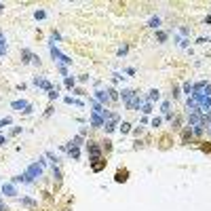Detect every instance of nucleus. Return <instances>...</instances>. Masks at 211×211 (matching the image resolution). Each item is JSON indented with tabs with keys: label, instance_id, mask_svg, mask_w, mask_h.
Listing matches in <instances>:
<instances>
[{
	"label": "nucleus",
	"instance_id": "obj_35",
	"mask_svg": "<svg viewBox=\"0 0 211 211\" xmlns=\"http://www.w3.org/2000/svg\"><path fill=\"white\" fill-rule=\"evenodd\" d=\"M161 123H163V121H161V118H158V116H156V118H152V121H150V125L154 127V129H156V127H161Z\"/></svg>",
	"mask_w": 211,
	"mask_h": 211
},
{
	"label": "nucleus",
	"instance_id": "obj_20",
	"mask_svg": "<svg viewBox=\"0 0 211 211\" xmlns=\"http://www.w3.org/2000/svg\"><path fill=\"white\" fill-rule=\"evenodd\" d=\"M63 84H66V89H74L76 78H74V76H66V78H63Z\"/></svg>",
	"mask_w": 211,
	"mask_h": 211
},
{
	"label": "nucleus",
	"instance_id": "obj_17",
	"mask_svg": "<svg viewBox=\"0 0 211 211\" xmlns=\"http://www.w3.org/2000/svg\"><path fill=\"white\" fill-rule=\"evenodd\" d=\"M127 177H129V171H127V169H123V171H116V177H114V179L121 184V182H127Z\"/></svg>",
	"mask_w": 211,
	"mask_h": 211
},
{
	"label": "nucleus",
	"instance_id": "obj_37",
	"mask_svg": "<svg viewBox=\"0 0 211 211\" xmlns=\"http://www.w3.org/2000/svg\"><path fill=\"white\" fill-rule=\"evenodd\" d=\"M127 51H129V46H121V49H118V55H121V57H123V55H127Z\"/></svg>",
	"mask_w": 211,
	"mask_h": 211
},
{
	"label": "nucleus",
	"instance_id": "obj_40",
	"mask_svg": "<svg viewBox=\"0 0 211 211\" xmlns=\"http://www.w3.org/2000/svg\"><path fill=\"white\" fill-rule=\"evenodd\" d=\"M78 80H80V83H87V80H89V74H80Z\"/></svg>",
	"mask_w": 211,
	"mask_h": 211
},
{
	"label": "nucleus",
	"instance_id": "obj_42",
	"mask_svg": "<svg viewBox=\"0 0 211 211\" xmlns=\"http://www.w3.org/2000/svg\"><path fill=\"white\" fill-rule=\"evenodd\" d=\"M2 11H4V4H2V2H0V13H2Z\"/></svg>",
	"mask_w": 211,
	"mask_h": 211
},
{
	"label": "nucleus",
	"instance_id": "obj_33",
	"mask_svg": "<svg viewBox=\"0 0 211 211\" xmlns=\"http://www.w3.org/2000/svg\"><path fill=\"white\" fill-rule=\"evenodd\" d=\"M179 32H182V36H184V38H186V36H190V28H188V26L179 28Z\"/></svg>",
	"mask_w": 211,
	"mask_h": 211
},
{
	"label": "nucleus",
	"instance_id": "obj_12",
	"mask_svg": "<svg viewBox=\"0 0 211 211\" xmlns=\"http://www.w3.org/2000/svg\"><path fill=\"white\" fill-rule=\"evenodd\" d=\"M21 61L23 63H34L36 61V55H32L30 49H21Z\"/></svg>",
	"mask_w": 211,
	"mask_h": 211
},
{
	"label": "nucleus",
	"instance_id": "obj_26",
	"mask_svg": "<svg viewBox=\"0 0 211 211\" xmlns=\"http://www.w3.org/2000/svg\"><path fill=\"white\" fill-rule=\"evenodd\" d=\"M161 112H163L165 116H167L169 112H171V104H169V101H163V106H161Z\"/></svg>",
	"mask_w": 211,
	"mask_h": 211
},
{
	"label": "nucleus",
	"instance_id": "obj_16",
	"mask_svg": "<svg viewBox=\"0 0 211 211\" xmlns=\"http://www.w3.org/2000/svg\"><path fill=\"white\" fill-rule=\"evenodd\" d=\"M19 203H21V205H26V207H36V205H38V203H36L34 199H30V196H21V199H19Z\"/></svg>",
	"mask_w": 211,
	"mask_h": 211
},
{
	"label": "nucleus",
	"instance_id": "obj_36",
	"mask_svg": "<svg viewBox=\"0 0 211 211\" xmlns=\"http://www.w3.org/2000/svg\"><path fill=\"white\" fill-rule=\"evenodd\" d=\"M57 70H59V74L68 76V68H66V66H61V63H59V66H57Z\"/></svg>",
	"mask_w": 211,
	"mask_h": 211
},
{
	"label": "nucleus",
	"instance_id": "obj_1",
	"mask_svg": "<svg viewBox=\"0 0 211 211\" xmlns=\"http://www.w3.org/2000/svg\"><path fill=\"white\" fill-rule=\"evenodd\" d=\"M49 51H51V57H53V61H55L57 66H59V63H61V66H66V68H68V66H72V59H70L68 55H63V53L53 44V42H49Z\"/></svg>",
	"mask_w": 211,
	"mask_h": 211
},
{
	"label": "nucleus",
	"instance_id": "obj_23",
	"mask_svg": "<svg viewBox=\"0 0 211 211\" xmlns=\"http://www.w3.org/2000/svg\"><path fill=\"white\" fill-rule=\"evenodd\" d=\"M167 38H169L167 32H163V30H156V40H158V42H165Z\"/></svg>",
	"mask_w": 211,
	"mask_h": 211
},
{
	"label": "nucleus",
	"instance_id": "obj_25",
	"mask_svg": "<svg viewBox=\"0 0 211 211\" xmlns=\"http://www.w3.org/2000/svg\"><path fill=\"white\" fill-rule=\"evenodd\" d=\"M101 161V158H99ZM106 167V161H101V163H97V161H93V171H101V169Z\"/></svg>",
	"mask_w": 211,
	"mask_h": 211
},
{
	"label": "nucleus",
	"instance_id": "obj_19",
	"mask_svg": "<svg viewBox=\"0 0 211 211\" xmlns=\"http://www.w3.org/2000/svg\"><path fill=\"white\" fill-rule=\"evenodd\" d=\"M63 101H66V104H72V106H78V108H83V106H84L80 99H74V97H70V95H68V97H63Z\"/></svg>",
	"mask_w": 211,
	"mask_h": 211
},
{
	"label": "nucleus",
	"instance_id": "obj_11",
	"mask_svg": "<svg viewBox=\"0 0 211 211\" xmlns=\"http://www.w3.org/2000/svg\"><path fill=\"white\" fill-rule=\"evenodd\" d=\"M89 123H91V127H95V129H101V127L106 125L104 116H101V114H93V112H91V121H89Z\"/></svg>",
	"mask_w": 211,
	"mask_h": 211
},
{
	"label": "nucleus",
	"instance_id": "obj_2",
	"mask_svg": "<svg viewBox=\"0 0 211 211\" xmlns=\"http://www.w3.org/2000/svg\"><path fill=\"white\" fill-rule=\"evenodd\" d=\"M144 101H146V99H144V97H139V93H135L129 101H125V108H127V110H131V112H135V110H139V108L144 106Z\"/></svg>",
	"mask_w": 211,
	"mask_h": 211
},
{
	"label": "nucleus",
	"instance_id": "obj_22",
	"mask_svg": "<svg viewBox=\"0 0 211 211\" xmlns=\"http://www.w3.org/2000/svg\"><path fill=\"white\" fill-rule=\"evenodd\" d=\"M118 131H121L123 135H127V133L131 131V123H121V125H118Z\"/></svg>",
	"mask_w": 211,
	"mask_h": 211
},
{
	"label": "nucleus",
	"instance_id": "obj_4",
	"mask_svg": "<svg viewBox=\"0 0 211 211\" xmlns=\"http://www.w3.org/2000/svg\"><path fill=\"white\" fill-rule=\"evenodd\" d=\"M32 84H34V87H38V89H42V91H46V93H49V91H53V84L49 83L44 76H34V78H32Z\"/></svg>",
	"mask_w": 211,
	"mask_h": 211
},
{
	"label": "nucleus",
	"instance_id": "obj_29",
	"mask_svg": "<svg viewBox=\"0 0 211 211\" xmlns=\"http://www.w3.org/2000/svg\"><path fill=\"white\" fill-rule=\"evenodd\" d=\"M44 17H46V11H34V19H44Z\"/></svg>",
	"mask_w": 211,
	"mask_h": 211
},
{
	"label": "nucleus",
	"instance_id": "obj_14",
	"mask_svg": "<svg viewBox=\"0 0 211 211\" xmlns=\"http://www.w3.org/2000/svg\"><path fill=\"white\" fill-rule=\"evenodd\" d=\"M148 28H152V30H161V17H158V15L150 17V19H148Z\"/></svg>",
	"mask_w": 211,
	"mask_h": 211
},
{
	"label": "nucleus",
	"instance_id": "obj_15",
	"mask_svg": "<svg viewBox=\"0 0 211 211\" xmlns=\"http://www.w3.org/2000/svg\"><path fill=\"white\" fill-rule=\"evenodd\" d=\"M133 95H135V91H133V89H123V91H121V99H123V104L129 101Z\"/></svg>",
	"mask_w": 211,
	"mask_h": 211
},
{
	"label": "nucleus",
	"instance_id": "obj_21",
	"mask_svg": "<svg viewBox=\"0 0 211 211\" xmlns=\"http://www.w3.org/2000/svg\"><path fill=\"white\" fill-rule=\"evenodd\" d=\"M139 110H141V112L148 116V114H152V104H150V101H144V106H141Z\"/></svg>",
	"mask_w": 211,
	"mask_h": 211
},
{
	"label": "nucleus",
	"instance_id": "obj_31",
	"mask_svg": "<svg viewBox=\"0 0 211 211\" xmlns=\"http://www.w3.org/2000/svg\"><path fill=\"white\" fill-rule=\"evenodd\" d=\"M184 93H188V97L192 95V84L190 83H184Z\"/></svg>",
	"mask_w": 211,
	"mask_h": 211
},
{
	"label": "nucleus",
	"instance_id": "obj_30",
	"mask_svg": "<svg viewBox=\"0 0 211 211\" xmlns=\"http://www.w3.org/2000/svg\"><path fill=\"white\" fill-rule=\"evenodd\" d=\"M57 97H59V93H57V89H53V91H49V99H51V101H55Z\"/></svg>",
	"mask_w": 211,
	"mask_h": 211
},
{
	"label": "nucleus",
	"instance_id": "obj_3",
	"mask_svg": "<svg viewBox=\"0 0 211 211\" xmlns=\"http://www.w3.org/2000/svg\"><path fill=\"white\" fill-rule=\"evenodd\" d=\"M87 152H89V158H91V163L101 158V150H99V146H97L95 141H89V144H87Z\"/></svg>",
	"mask_w": 211,
	"mask_h": 211
},
{
	"label": "nucleus",
	"instance_id": "obj_41",
	"mask_svg": "<svg viewBox=\"0 0 211 211\" xmlns=\"http://www.w3.org/2000/svg\"><path fill=\"white\" fill-rule=\"evenodd\" d=\"M125 72H127V74H129V76H133V74H135V68H127Z\"/></svg>",
	"mask_w": 211,
	"mask_h": 211
},
{
	"label": "nucleus",
	"instance_id": "obj_34",
	"mask_svg": "<svg viewBox=\"0 0 211 211\" xmlns=\"http://www.w3.org/2000/svg\"><path fill=\"white\" fill-rule=\"evenodd\" d=\"M55 40H61V34H59V32H53V34H51V42L55 44Z\"/></svg>",
	"mask_w": 211,
	"mask_h": 211
},
{
	"label": "nucleus",
	"instance_id": "obj_8",
	"mask_svg": "<svg viewBox=\"0 0 211 211\" xmlns=\"http://www.w3.org/2000/svg\"><path fill=\"white\" fill-rule=\"evenodd\" d=\"M121 125V116L118 114H114L110 121H106V125H104V129H106V133H112V131H116V127Z\"/></svg>",
	"mask_w": 211,
	"mask_h": 211
},
{
	"label": "nucleus",
	"instance_id": "obj_7",
	"mask_svg": "<svg viewBox=\"0 0 211 211\" xmlns=\"http://www.w3.org/2000/svg\"><path fill=\"white\" fill-rule=\"evenodd\" d=\"M61 150H66V152H68V156H70V158H74V161H78V158H80V148H78V146L66 144Z\"/></svg>",
	"mask_w": 211,
	"mask_h": 211
},
{
	"label": "nucleus",
	"instance_id": "obj_9",
	"mask_svg": "<svg viewBox=\"0 0 211 211\" xmlns=\"http://www.w3.org/2000/svg\"><path fill=\"white\" fill-rule=\"evenodd\" d=\"M95 101H99L104 108L110 104V95H108V91H101V89H97L95 91Z\"/></svg>",
	"mask_w": 211,
	"mask_h": 211
},
{
	"label": "nucleus",
	"instance_id": "obj_32",
	"mask_svg": "<svg viewBox=\"0 0 211 211\" xmlns=\"http://www.w3.org/2000/svg\"><path fill=\"white\" fill-rule=\"evenodd\" d=\"M188 38H177V44H179V46H182V49H186V46H188Z\"/></svg>",
	"mask_w": 211,
	"mask_h": 211
},
{
	"label": "nucleus",
	"instance_id": "obj_10",
	"mask_svg": "<svg viewBox=\"0 0 211 211\" xmlns=\"http://www.w3.org/2000/svg\"><path fill=\"white\" fill-rule=\"evenodd\" d=\"M11 108H13L15 112H26V110L30 108V104H28L26 99H15V101L11 104Z\"/></svg>",
	"mask_w": 211,
	"mask_h": 211
},
{
	"label": "nucleus",
	"instance_id": "obj_18",
	"mask_svg": "<svg viewBox=\"0 0 211 211\" xmlns=\"http://www.w3.org/2000/svg\"><path fill=\"white\" fill-rule=\"evenodd\" d=\"M106 91H108V95H110V101H116V99L121 97V91H116V89H112V87L106 89Z\"/></svg>",
	"mask_w": 211,
	"mask_h": 211
},
{
	"label": "nucleus",
	"instance_id": "obj_38",
	"mask_svg": "<svg viewBox=\"0 0 211 211\" xmlns=\"http://www.w3.org/2000/svg\"><path fill=\"white\" fill-rule=\"evenodd\" d=\"M171 95H173V99H177V97H179V89L173 87V93H171Z\"/></svg>",
	"mask_w": 211,
	"mask_h": 211
},
{
	"label": "nucleus",
	"instance_id": "obj_24",
	"mask_svg": "<svg viewBox=\"0 0 211 211\" xmlns=\"http://www.w3.org/2000/svg\"><path fill=\"white\" fill-rule=\"evenodd\" d=\"M83 141H84V135H76V137H74V139H72L70 144H72V146H78V148H80V146H83Z\"/></svg>",
	"mask_w": 211,
	"mask_h": 211
},
{
	"label": "nucleus",
	"instance_id": "obj_39",
	"mask_svg": "<svg viewBox=\"0 0 211 211\" xmlns=\"http://www.w3.org/2000/svg\"><path fill=\"white\" fill-rule=\"evenodd\" d=\"M9 144V137H4V135H0V146H6Z\"/></svg>",
	"mask_w": 211,
	"mask_h": 211
},
{
	"label": "nucleus",
	"instance_id": "obj_5",
	"mask_svg": "<svg viewBox=\"0 0 211 211\" xmlns=\"http://www.w3.org/2000/svg\"><path fill=\"white\" fill-rule=\"evenodd\" d=\"M0 190H2L4 196H17V194H19V192H17V186H15L13 182H2Z\"/></svg>",
	"mask_w": 211,
	"mask_h": 211
},
{
	"label": "nucleus",
	"instance_id": "obj_13",
	"mask_svg": "<svg viewBox=\"0 0 211 211\" xmlns=\"http://www.w3.org/2000/svg\"><path fill=\"white\" fill-rule=\"evenodd\" d=\"M158 99H161V91H158V89H150V91H148V97H146V101L154 104V101H158Z\"/></svg>",
	"mask_w": 211,
	"mask_h": 211
},
{
	"label": "nucleus",
	"instance_id": "obj_6",
	"mask_svg": "<svg viewBox=\"0 0 211 211\" xmlns=\"http://www.w3.org/2000/svg\"><path fill=\"white\" fill-rule=\"evenodd\" d=\"M26 173H28V175H30V177L36 182V179H38V177L42 175V165H40V163H32L30 167L26 169Z\"/></svg>",
	"mask_w": 211,
	"mask_h": 211
},
{
	"label": "nucleus",
	"instance_id": "obj_28",
	"mask_svg": "<svg viewBox=\"0 0 211 211\" xmlns=\"http://www.w3.org/2000/svg\"><path fill=\"white\" fill-rule=\"evenodd\" d=\"M11 123H13V121H11V116H6V118H0V129H4V127H9Z\"/></svg>",
	"mask_w": 211,
	"mask_h": 211
},
{
	"label": "nucleus",
	"instance_id": "obj_27",
	"mask_svg": "<svg viewBox=\"0 0 211 211\" xmlns=\"http://www.w3.org/2000/svg\"><path fill=\"white\" fill-rule=\"evenodd\" d=\"M53 175H55V179H57V182H61V171H59L57 165H53Z\"/></svg>",
	"mask_w": 211,
	"mask_h": 211
}]
</instances>
